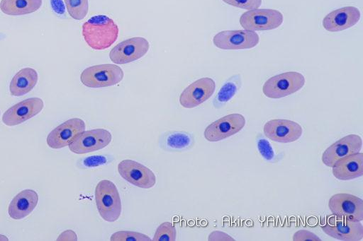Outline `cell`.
Returning <instances> with one entry per match:
<instances>
[{
	"label": "cell",
	"mask_w": 363,
	"mask_h": 241,
	"mask_svg": "<svg viewBox=\"0 0 363 241\" xmlns=\"http://www.w3.org/2000/svg\"><path fill=\"white\" fill-rule=\"evenodd\" d=\"M118 33L117 24L105 15L92 16L82 25L84 40L91 48L96 50L111 47L118 39Z\"/></svg>",
	"instance_id": "1"
},
{
	"label": "cell",
	"mask_w": 363,
	"mask_h": 241,
	"mask_svg": "<svg viewBox=\"0 0 363 241\" xmlns=\"http://www.w3.org/2000/svg\"><path fill=\"white\" fill-rule=\"evenodd\" d=\"M95 201L100 216L107 222L118 219L122 211V204L116 184L108 180H102L95 188Z\"/></svg>",
	"instance_id": "2"
},
{
	"label": "cell",
	"mask_w": 363,
	"mask_h": 241,
	"mask_svg": "<svg viewBox=\"0 0 363 241\" xmlns=\"http://www.w3.org/2000/svg\"><path fill=\"white\" fill-rule=\"evenodd\" d=\"M320 228L328 236L342 241H359L363 239L361 221L335 215L320 218Z\"/></svg>",
	"instance_id": "3"
},
{
	"label": "cell",
	"mask_w": 363,
	"mask_h": 241,
	"mask_svg": "<svg viewBox=\"0 0 363 241\" xmlns=\"http://www.w3.org/2000/svg\"><path fill=\"white\" fill-rule=\"evenodd\" d=\"M304 76L297 71L284 72L268 78L262 86L264 95L271 99H279L294 94L305 85Z\"/></svg>",
	"instance_id": "4"
},
{
	"label": "cell",
	"mask_w": 363,
	"mask_h": 241,
	"mask_svg": "<svg viewBox=\"0 0 363 241\" xmlns=\"http://www.w3.org/2000/svg\"><path fill=\"white\" fill-rule=\"evenodd\" d=\"M123 71L118 65L103 64L84 69L80 75V81L88 88H99L116 85L123 80Z\"/></svg>",
	"instance_id": "5"
},
{
	"label": "cell",
	"mask_w": 363,
	"mask_h": 241,
	"mask_svg": "<svg viewBox=\"0 0 363 241\" xmlns=\"http://www.w3.org/2000/svg\"><path fill=\"white\" fill-rule=\"evenodd\" d=\"M284 22V16L278 10L255 8L243 13L239 23L244 30L264 31L274 30Z\"/></svg>",
	"instance_id": "6"
},
{
	"label": "cell",
	"mask_w": 363,
	"mask_h": 241,
	"mask_svg": "<svg viewBox=\"0 0 363 241\" xmlns=\"http://www.w3.org/2000/svg\"><path fill=\"white\" fill-rule=\"evenodd\" d=\"M259 42L255 31L247 30H223L213 37V43L221 49H247L256 47Z\"/></svg>",
	"instance_id": "7"
},
{
	"label": "cell",
	"mask_w": 363,
	"mask_h": 241,
	"mask_svg": "<svg viewBox=\"0 0 363 241\" xmlns=\"http://www.w3.org/2000/svg\"><path fill=\"white\" fill-rule=\"evenodd\" d=\"M246 123L245 117L240 113L223 116L208 125L203 132L205 139L210 142L225 139L240 131Z\"/></svg>",
	"instance_id": "8"
},
{
	"label": "cell",
	"mask_w": 363,
	"mask_h": 241,
	"mask_svg": "<svg viewBox=\"0 0 363 241\" xmlns=\"http://www.w3.org/2000/svg\"><path fill=\"white\" fill-rule=\"evenodd\" d=\"M149 48L150 43L145 37H130L113 47L109 53V58L114 64H125L142 58Z\"/></svg>",
	"instance_id": "9"
},
{
	"label": "cell",
	"mask_w": 363,
	"mask_h": 241,
	"mask_svg": "<svg viewBox=\"0 0 363 241\" xmlns=\"http://www.w3.org/2000/svg\"><path fill=\"white\" fill-rule=\"evenodd\" d=\"M112 140L111 132L105 129H94L79 134L68 146L76 154H84L106 147Z\"/></svg>",
	"instance_id": "10"
},
{
	"label": "cell",
	"mask_w": 363,
	"mask_h": 241,
	"mask_svg": "<svg viewBox=\"0 0 363 241\" xmlns=\"http://www.w3.org/2000/svg\"><path fill=\"white\" fill-rule=\"evenodd\" d=\"M118 172L122 178L137 187L150 189L156 184L154 172L135 160H121L118 165Z\"/></svg>",
	"instance_id": "11"
},
{
	"label": "cell",
	"mask_w": 363,
	"mask_h": 241,
	"mask_svg": "<svg viewBox=\"0 0 363 241\" xmlns=\"http://www.w3.org/2000/svg\"><path fill=\"white\" fill-rule=\"evenodd\" d=\"M265 137L278 143H287L297 141L303 134L302 127L297 122L285 119H274L263 127Z\"/></svg>",
	"instance_id": "12"
},
{
	"label": "cell",
	"mask_w": 363,
	"mask_h": 241,
	"mask_svg": "<svg viewBox=\"0 0 363 241\" xmlns=\"http://www.w3.org/2000/svg\"><path fill=\"white\" fill-rule=\"evenodd\" d=\"M332 214L353 221H363V201L361 198L347 193L333 194L328 201Z\"/></svg>",
	"instance_id": "13"
},
{
	"label": "cell",
	"mask_w": 363,
	"mask_h": 241,
	"mask_svg": "<svg viewBox=\"0 0 363 241\" xmlns=\"http://www.w3.org/2000/svg\"><path fill=\"white\" fill-rule=\"evenodd\" d=\"M216 90L214 80L209 77L201 78L188 86L180 94L179 103L185 108L196 107L213 94Z\"/></svg>",
	"instance_id": "14"
},
{
	"label": "cell",
	"mask_w": 363,
	"mask_h": 241,
	"mask_svg": "<svg viewBox=\"0 0 363 241\" xmlns=\"http://www.w3.org/2000/svg\"><path fill=\"white\" fill-rule=\"evenodd\" d=\"M43 107L44 102L41 98H28L9 107L1 119L6 126H16L38 114Z\"/></svg>",
	"instance_id": "15"
},
{
	"label": "cell",
	"mask_w": 363,
	"mask_h": 241,
	"mask_svg": "<svg viewBox=\"0 0 363 241\" xmlns=\"http://www.w3.org/2000/svg\"><path fill=\"white\" fill-rule=\"evenodd\" d=\"M362 147V138L357 134H348L336 141L327 148L322 155V162L329 167L339 160L350 155L360 152Z\"/></svg>",
	"instance_id": "16"
},
{
	"label": "cell",
	"mask_w": 363,
	"mask_h": 241,
	"mask_svg": "<svg viewBox=\"0 0 363 241\" xmlns=\"http://www.w3.org/2000/svg\"><path fill=\"white\" fill-rule=\"evenodd\" d=\"M86 125L80 118H72L58 125L48 135V146L53 149H60L69 146L74 138L85 131Z\"/></svg>",
	"instance_id": "17"
},
{
	"label": "cell",
	"mask_w": 363,
	"mask_h": 241,
	"mask_svg": "<svg viewBox=\"0 0 363 241\" xmlns=\"http://www.w3.org/2000/svg\"><path fill=\"white\" fill-rule=\"evenodd\" d=\"M359 8L348 6L335 9L328 13L322 21L325 30L329 32H340L355 25L360 20Z\"/></svg>",
	"instance_id": "18"
},
{
	"label": "cell",
	"mask_w": 363,
	"mask_h": 241,
	"mask_svg": "<svg viewBox=\"0 0 363 241\" xmlns=\"http://www.w3.org/2000/svg\"><path fill=\"white\" fill-rule=\"evenodd\" d=\"M333 176L347 181L363 175V153L358 152L337 160L332 167Z\"/></svg>",
	"instance_id": "19"
},
{
	"label": "cell",
	"mask_w": 363,
	"mask_h": 241,
	"mask_svg": "<svg viewBox=\"0 0 363 241\" xmlns=\"http://www.w3.org/2000/svg\"><path fill=\"white\" fill-rule=\"evenodd\" d=\"M38 193L26 189L18 193L11 201L8 207L10 218L21 220L28 216L36 207L38 202Z\"/></svg>",
	"instance_id": "20"
},
{
	"label": "cell",
	"mask_w": 363,
	"mask_h": 241,
	"mask_svg": "<svg viewBox=\"0 0 363 241\" xmlns=\"http://www.w3.org/2000/svg\"><path fill=\"white\" fill-rule=\"evenodd\" d=\"M38 74L35 69L26 67L20 69L11 78L9 92L12 96H23L30 92L36 86Z\"/></svg>",
	"instance_id": "21"
},
{
	"label": "cell",
	"mask_w": 363,
	"mask_h": 241,
	"mask_svg": "<svg viewBox=\"0 0 363 241\" xmlns=\"http://www.w3.org/2000/svg\"><path fill=\"white\" fill-rule=\"evenodd\" d=\"M160 147L167 151H181L189 149L194 143V138L186 131H167L161 135Z\"/></svg>",
	"instance_id": "22"
},
{
	"label": "cell",
	"mask_w": 363,
	"mask_h": 241,
	"mask_svg": "<svg viewBox=\"0 0 363 241\" xmlns=\"http://www.w3.org/2000/svg\"><path fill=\"white\" fill-rule=\"evenodd\" d=\"M43 0H1L0 10L8 16L33 13L41 7Z\"/></svg>",
	"instance_id": "23"
},
{
	"label": "cell",
	"mask_w": 363,
	"mask_h": 241,
	"mask_svg": "<svg viewBox=\"0 0 363 241\" xmlns=\"http://www.w3.org/2000/svg\"><path fill=\"white\" fill-rule=\"evenodd\" d=\"M242 86L240 74H235L227 79L218 90L213 100V105L220 109L225 105L238 92Z\"/></svg>",
	"instance_id": "24"
},
{
	"label": "cell",
	"mask_w": 363,
	"mask_h": 241,
	"mask_svg": "<svg viewBox=\"0 0 363 241\" xmlns=\"http://www.w3.org/2000/svg\"><path fill=\"white\" fill-rule=\"evenodd\" d=\"M256 145L259 153L264 160L271 163H275L279 161V155L264 135L262 134L257 135Z\"/></svg>",
	"instance_id": "25"
},
{
	"label": "cell",
	"mask_w": 363,
	"mask_h": 241,
	"mask_svg": "<svg viewBox=\"0 0 363 241\" xmlns=\"http://www.w3.org/2000/svg\"><path fill=\"white\" fill-rule=\"evenodd\" d=\"M69 15L77 20L84 18L89 11L88 0H64Z\"/></svg>",
	"instance_id": "26"
},
{
	"label": "cell",
	"mask_w": 363,
	"mask_h": 241,
	"mask_svg": "<svg viewBox=\"0 0 363 241\" xmlns=\"http://www.w3.org/2000/svg\"><path fill=\"white\" fill-rule=\"evenodd\" d=\"M177 237L175 226L169 222L161 223L155 233L153 241H174Z\"/></svg>",
	"instance_id": "27"
},
{
	"label": "cell",
	"mask_w": 363,
	"mask_h": 241,
	"mask_svg": "<svg viewBox=\"0 0 363 241\" xmlns=\"http://www.w3.org/2000/svg\"><path fill=\"white\" fill-rule=\"evenodd\" d=\"M111 241H150L147 235L135 231L119 230L110 237Z\"/></svg>",
	"instance_id": "28"
},
{
	"label": "cell",
	"mask_w": 363,
	"mask_h": 241,
	"mask_svg": "<svg viewBox=\"0 0 363 241\" xmlns=\"http://www.w3.org/2000/svg\"><path fill=\"white\" fill-rule=\"evenodd\" d=\"M113 160V157L108 155H94L84 158L80 160L83 168H91L107 165Z\"/></svg>",
	"instance_id": "29"
},
{
	"label": "cell",
	"mask_w": 363,
	"mask_h": 241,
	"mask_svg": "<svg viewBox=\"0 0 363 241\" xmlns=\"http://www.w3.org/2000/svg\"><path fill=\"white\" fill-rule=\"evenodd\" d=\"M225 4L240 8L246 9L247 11L258 8L262 2V0H222Z\"/></svg>",
	"instance_id": "30"
},
{
	"label": "cell",
	"mask_w": 363,
	"mask_h": 241,
	"mask_svg": "<svg viewBox=\"0 0 363 241\" xmlns=\"http://www.w3.org/2000/svg\"><path fill=\"white\" fill-rule=\"evenodd\" d=\"M294 241H320L321 239L313 233L306 230H299L293 235Z\"/></svg>",
	"instance_id": "31"
},
{
	"label": "cell",
	"mask_w": 363,
	"mask_h": 241,
	"mask_svg": "<svg viewBox=\"0 0 363 241\" xmlns=\"http://www.w3.org/2000/svg\"><path fill=\"white\" fill-rule=\"evenodd\" d=\"M50 6L53 11L60 16H63L65 13V5L62 0H50Z\"/></svg>",
	"instance_id": "32"
},
{
	"label": "cell",
	"mask_w": 363,
	"mask_h": 241,
	"mask_svg": "<svg viewBox=\"0 0 363 241\" xmlns=\"http://www.w3.org/2000/svg\"><path fill=\"white\" fill-rule=\"evenodd\" d=\"M208 240H234V239L222 231H213L209 235Z\"/></svg>",
	"instance_id": "33"
},
{
	"label": "cell",
	"mask_w": 363,
	"mask_h": 241,
	"mask_svg": "<svg viewBox=\"0 0 363 241\" xmlns=\"http://www.w3.org/2000/svg\"><path fill=\"white\" fill-rule=\"evenodd\" d=\"M57 240H77V236L73 230H67L58 236Z\"/></svg>",
	"instance_id": "34"
},
{
	"label": "cell",
	"mask_w": 363,
	"mask_h": 241,
	"mask_svg": "<svg viewBox=\"0 0 363 241\" xmlns=\"http://www.w3.org/2000/svg\"><path fill=\"white\" fill-rule=\"evenodd\" d=\"M0 240H8V238L5 235H0Z\"/></svg>",
	"instance_id": "35"
}]
</instances>
